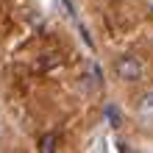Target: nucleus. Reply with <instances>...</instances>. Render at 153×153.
Here are the masks:
<instances>
[{
    "mask_svg": "<svg viewBox=\"0 0 153 153\" xmlns=\"http://www.w3.org/2000/svg\"><path fill=\"white\" fill-rule=\"evenodd\" d=\"M111 67H114V75L120 78V81H128V84H137V81L145 78V64H142L137 56H131V53L117 56Z\"/></svg>",
    "mask_w": 153,
    "mask_h": 153,
    "instance_id": "1",
    "label": "nucleus"
},
{
    "mask_svg": "<svg viewBox=\"0 0 153 153\" xmlns=\"http://www.w3.org/2000/svg\"><path fill=\"white\" fill-rule=\"evenodd\" d=\"M134 114H137V123L142 125V128H153V92H145L137 100Z\"/></svg>",
    "mask_w": 153,
    "mask_h": 153,
    "instance_id": "2",
    "label": "nucleus"
},
{
    "mask_svg": "<svg viewBox=\"0 0 153 153\" xmlns=\"http://www.w3.org/2000/svg\"><path fill=\"white\" fill-rule=\"evenodd\" d=\"M103 117L109 120L111 128H117V125H120V111H117V106H114V103H106V106H103Z\"/></svg>",
    "mask_w": 153,
    "mask_h": 153,
    "instance_id": "3",
    "label": "nucleus"
},
{
    "mask_svg": "<svg viewBox=\"0 0 153 153\" xmlns=\"http://www.w3.org/2000/svg\"><path fill=\"white\" fill-rule=\"evenodd\" d=\"M39 150H45V153L56 150V137H53V134H48V137H42V145H39Z\"/></svg>",
    "mask_w": 153,
    "mask_h": 153,
    "instance_id": "4",
    "label": "nucleus"
},
{
    "mask_svg": "<svg viewBox=\"0 0 153 153\" xmlns=\"http://www.w3.org/2000/svg\"><path fill=\"white\" fill-rule=\"evenodd\" d=\"M78 33H81V39L86 42V48H89V50H95V42H92V36H89L86 25H81V22H78Z\"/></svg>",
    "mask_w": 153,
    "mask_h": 153,
    "instance_id": "5",
    "label": "nucleus"
}]
</instances>
